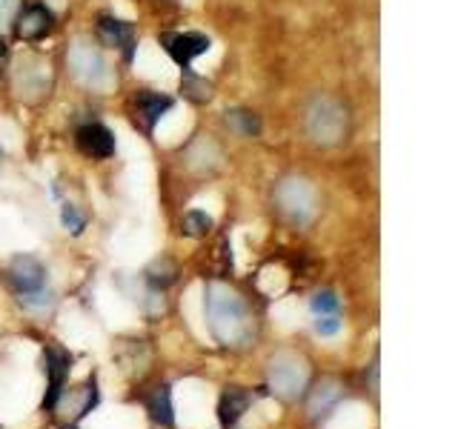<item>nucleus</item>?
<instances>
[{"label": "nucleus", "instance_id": "obj_1", "mask_svg": "<svg viewBox=\"0 0 458 429\" xmlns=\"http://www.w3.org/2000/svg\"><path fill=\"white\" fill-rule=\"evenodd\" d=\"M204 309H207V321L212 335L218 338V343L233 349L250 347L255 338V318L235 290H229L226 283L212 281L204 292Z\"/></svg>", "mask_w": 458, "mask_h": 429}, {"label": "nucleus", "instance_id": "obj_2", "mask_svg": "<svg viewBox=\"0 0 458 429\" xmlns=\"http://www.w3.org/2000/svg\"><path fill=\"white\" fill-rule=\"evenodd\" d=\"M304 132L315 147H338L350 135V112L333 95H315L304 109Z\"/></svg>", "mask_w": 458, "mask_h": 429}, {"label": "nucleus", "instance_id": "obj_3", "mask_svg": "<svg viewBox=\"0 0 458 429\" xmlns=\"http://www.w3.org/2000/svg\"><path fill=\"white\" fill-rule=\"evenodd\" d=\"M278 212L286 221L295 226H310L318 214V195H315L312 183L307 178L290 175L276 183V192H272Z\"/></svg>", "mask_w": 458, "mask_h": 429}, {"label": "nucleus", "instance_id": "obj_4", "mask_svg": "<svg viewBox=\"0 0 458 429\" xmlns=\"http://www.w3.org/2000/svg\"><path fill=\"white\" fill-rule=\"evenodd\" d=\"M310 366L304 358L293 352H281L269 361V390L281 398H298L307 390Z\"/></svg>", "mask_w": 458, "mask_h": 429}, {"label": "nucleus", "instance_id": "obj_5", "mask_svg": "<svg viewBox=\"0 0 458 429\" xmlns=\"http://www.w3.org/2000/svg\"><path fill=\"white\" fill-rule=\"evenodd\" d=\"M66 61H69L72 75H75L83 86H92V89H100L109 78L104 55H100V49L86 38L72 40V46L66 52Z\"/></svg>", "mask_w": 458, "mask_h": 429}, {"label": "nucleus", "instance_id": "obj_6", "mask_svg": "<svg viewBox=\"0 0 458 429\" xmlns=\"http://www.w3.org/2000/svg\"><path fill=\"white\" fill-rule=\"evenodd\" d=\"M43 364H47V378H49V390H47V398H43V407L57 409V404H61V395H64V386H66V378H69L72 358L64 349L47 347V349H43Z\"/></svg>", "mask_w": 458, "mask_h": 429}, {"label": "nucleus", "instance_id": "obj_7", "mask_svg": "<svg viewBox=\"0 0 458 429\" xmlns=\"http://www.w3.org/2000/svg\"><path fill=\"white\" fill-rule=\"evenodd\" d=\"M9 283L14 286V292L21 295H29V292H38L47 286V269L32 255H21L14 257L9 264Z\"/></svg>", "mask_w": 458, "mask_h": 429}, {"label": "nucleus", "instance_id": "obj_8", "mask_svg": "<svg viewBox=\"0 0 458 429\" xmlns=\"http://www.w3.org/2000/svg\"><path fill=\"white\" fill-rule=\"evenodd\" d=\"M161 43L166 46V52L175 57V63L181 69H190L192 57L209 52V38L200 32H183V35H164Z\"/></svg>", "mask_w": 458, "mask_h": 429}, {"label": "nucleus", "instance_id": "obj_9", "mask_svg": "<svg viewBox=\"0 0 458 429\" xmlns=\"http://www.w3.org/2000/svg\"><path fill=\"white\" fill-rule=\"evenodd\" d=\"M98 35H100V40L106 43V46L121 49L126 61H132V52H135V29H132V23H126L121 18H112V14H104V18H98Z\"/></svg>", "mask_w": 458, "mask_h": 429}, {"label": "nucleus", "instance_id": "obj_10", "mask_svg": "<svg viewBox=\"0 0 458 429\" xmlns=\"http://www.w3.org/2000/svg\"><path fill=\"white\" fill-rule=\"evenodd\" d=\"M78 147L83 155H89V157H112L114 155V135L109 132V129L104 123H86L78 129Z\"/></svg>", "mask_w": 458, "mask_h": 429}, {"label": "nucleus", "instance_id": "obj_11", "mask_svg": "<svg viewBox=\"0 0 458 429\" xmlns=\"http://www.w3.org/2000/svg\"><path fill=\"white\" fill-rule=\"evenodd\" d=\"M172 109V97L157 95V92H138L135 97V118L143 123L147 132H152L155 123L164 118V114Z\"/></svg>", "mask_w": 458, "mask_h": 429}, {"label": "nucleus", "instance_id": "obj_12", "mask_svg": "<svg viewBox=\"0 0 458 429\" xmlns=\"http://www.w3.org/2000/svg\"><path fill=\"white\" fill-rule=\"evenodd\" d=\"M255 404V395L241 390V386H229V390H224L221 395V404H218V418L224 426H233L238 424V418L243 412H247L250 407Z\"/></svg>", "mask_w": 458, "mask_h": 429}, {"label": "nucleus", "instance_id": "obj_13", "mask_svg": "<svg viewBox=\"0 0 458 429\" xmlns=\"http://www.w3.org/2000/svg\"><path fill=\"white\" fill-rule=\"evenodd\" d=\"M341 395H344V386H341L335 378H324V381L312 390V395H310V404H307L310 418H312V421H318V418H324V415H329V409H333V407L338 404Z\"/></svg>", "mask_w": 458, "mask_h": 429}, {"label": "nucleus", "instance_id": "obj_14", "mask_svg": "<svg viewBox=\"0 0 458 429\" xmlns=\"http://www.w3.org/2000/svg\"><path fill=\"white\" fill-rule=\"evenodd\" d=\"M52 29V14L43 6H26L18 14V38L23 40H40Z\"/></svg>", "mask_w": 458, "mask_h": 429}, {"label": "nucleus", "instance_id": "obj_15", "mask_svg": "<svg viewBox=\"0 0 458 429\" xmlns=\"http://www.w3.org/2000/svg\"><path fill=\"white\" fill-rule=\"evenodd\" d=\"M147 412L155 424H161L166 429L175 426V409H172V390L164 386H155V392L147 398Z\"/></svg>", "mask_w": 458, "mask_h": 429}, {"label": "nucleus", "instance_id": "obj_16", "mask_svg": "<svg viewBox=\"0 0 458 429\" xmlns=\"http://www.w3.org/2000/svg\"><path fill=\"white\" fill-rule=\"evenodd\" d=\"M226 126H229V132L238 138H255L261 132V118L250 109H233V112H226Z\"/></svg>", "mask_w": 458, "mask_h": 429}, {"label": "nucleus", "instance_id": "obj_17", "mask_svg": "<svg viewBox=\"0 0 458 429\" xmlns=\"http://www.w3.org/2000/svg\"><path fill=\"white\" fill-rule=\"evenodd\" d=\"M181 92H183V97H190L192 104H209V100H212V83L204 80L200 75H195L192 69H183Z\"/></svg>", "mask_w": 458, "mask_h": 429}, {"label": "nucleus", "instance_id": "obj_18", "mask_svg": "<svg viewBox=\"0 0 458 429\" xmlns=\"http://www.w3.org/2000/svg\"><path fill=\"white\" fill-rule=\"evenodd\" d=\"M212 229V218L207 212H186L183 214V232L190 238H204Z\"/></svg>", "mask_w": 458, "mask_h": 429}, {"label": "nucleus", "instance_id": "obj_19", "mask_svg": "<svg viewBox=\"0 0 458 429\" xmlns=\"http://www.w3.org/2000/svg\"><path fill=\"white\" fill-rule=\"evenodd\" d=\"M312 312L315 315H338L341 309V298L333 292V290H321V292H315L312 295Z\"/></svg>", "mask_w": 458, "mask_h": 429}, {"label": "nucleus", "instance_id": "obj_20", "mask_svg": "<svg viewBox=\"0 0 458 429\" xmlns=\"http://www.w3.org/2000/svg\"><path fill=\"white\" fill-rule=\"evenodd\" d=\"M147 281H149L152 286H161V290H164V286H169L172 281H175V266H172V264L166 261V257H164V261H157V264L149 266Z\"/></svg>", "mask_w": 458, "mask_h": 429}, {"label": "nucleus", "instance_id": "obj_21", "mask_svg": "<svg viewBox=\"0 0 458 429\" xmlns=\"http://www.w3.org/2000/svg\"><path fill=\"white\" fill-rule=\"evenodd\" d=\"M18 300H21V304H23L26 309H49L55 298H52V292L47 290V286H43V290H38V292L21 295Z\"/></svg>", "mask_w": 458, "mask_h": 429}, {"label": "nucleus", "instance_id": "obj_22", "mask_svg": "<svg viewBox=\"0 0 458 429\" xmlns=\"http://www.w3.org/2000/svg\"><path fill=\"white\" fill-rule=\"evenodd\" d=\"M338 329H341L338 315H315V332L318 335L333 338V335H338Z\"/></svg>", "mask_w": 458, "mask_h": 429}, {"label": "nucleus", "instance_id": "obj_23", "mask_svg": "<svg viewBox=\"0 0 458 429\" xmlns=\"http://www.w3.org/2000/svg\"><path fill=\"white\" fill-rule=\"evenodd\" d=\"M14 14H18V0H0V32H6Z\"/></svg>", "mask_w": 458, "mask_h": 429}, {"label": "nucleus", "instance_id": "obj_24", "mask_svg": "<svg viewBox=\"0 0 458 429\" xmlns=\"http://www.w3.org/2000/svg\"><path fill=\"white\" fill-rule=\"evenodd\" d=\"M64 226H66V229H72V232H75V235L83 229V218H81L78 209L72 206V204H64Z\"/></svg>", "mask_w": 458, "mask_h": 429}, {"label": "nucleus", "instance_id": "obj_25", "mask_svg": "<svg viewBox=\"0 0 458 429\" xmlns=\"http://www.w3.org/2000/svg\"><path fill=\"white\" fill-rule=\"evenodd\" d=\"M64 429H78V426H75V424H69V426H64Z\"/></svg>", "mask_w": 458, "mask_h": 429}, {"label": "nucleus", "instance_id": "obj_26", "mask_svg": "<svg viewBox=\"0 0 458 429\" xmlns=\"http://www.w3.org/2000/svg\"><path fill=\"white\" fill-rule=\"evenodd\" d=\"M0 157H4V152H0Z\"/></svg>", "mask_w": 458, "mask_h": 429}]
</instances>
